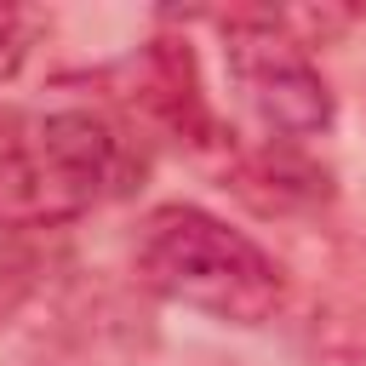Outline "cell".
<instances>
[{
  "instance_id": "277c9868",
  "label": "cell",
  "mask_w": 366,
  "mask_h": 366,
  "mask_svg": "<svg viewBox=\"0 0 366 366\" xmlns=\"http://www.w3.org/2000/svg\"><path fill=\"white\" fill-rule=\"evenodd\" d=\"M34 34H40V17H34V11H23V6H0V80L29 57Z\"/></svg>"
},
{
  "instance_id": "3957f363",
  "label": "cell",
  "mask_w": 366,
  "mask_h": 366,
  "mask_svg": "<svg viewBox=\"0 0 366 366\" xmlns=\"http://www.w3.org/2000/svg\"><path fill=\"white\" fill-rule=\"evenodd\" d=\"M229 80L274 137H315L332 126V92L280 17L229 23Z\"/></svg>"
},
{
  "instance_id": "7a4b0ae2",
  "label": "cell",
  "mask_w": 366,
  "mask_h": 366,
  "mask_svg": "<svg viewBox=\"0 0 366 366\" xmlns=\"http://www.w3.org/2000/svg\"><path fill=\"white\" fill-rule=\"evenodd\" d=\"M120 172L114 132L86 109L23 114L0 103V229L80 217Z\"/></svg>"
},
{
  "instance_id": "6da1fadb",
  "label": "cell",
  "mask_w": 366,
  "mask_h": 366,
  "mask_svg": "<svg viewBox=\"0 0 366 366\" xmlns=\"http://www.w3.org/2000/svg\"><path fill=\"white\" fill-rule=\"evenodd\" d=\"M137 274L183 303L200 309L212 320L229 326H263L280 309V263L240 229H229L223 217H212L206 206H160L149 212L143 234H137Z\"/></svg>"
}]
</instances>
